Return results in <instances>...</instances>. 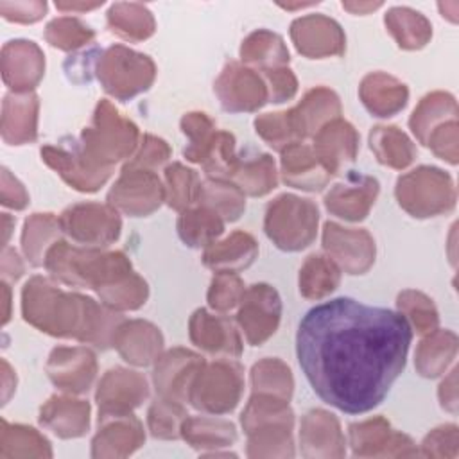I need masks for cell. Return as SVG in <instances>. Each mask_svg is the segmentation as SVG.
<instances>
[{"label":"cell","mask_w":459,"mask_h":459,"mask_svg":"<svg viewBox=\"0 0 459 459\" xmlns=\"http://www.w3.org/2000/svg\"><path fill=\"white\" fill-rule=\"evenodd\" d=\"M163 199L165 186H161L158 176L149 169L129 165L122 169L120 178L108 194L109 206L133 217L149 215L161 204Z\"/></svg>","instance_id":"obj_9"},{"label":"cell","mask_w":459,"mask_h":459,"mask_svg":"<svg viewBox=\"0 0 459 459\" xmlns=\"http://www.w3.org/2000/svg\"><path fill=\"white\" fill-rule=\"evenodd\" d=\"M23 317L41 332L59 337H75L97 348L113 344L120 317L97 305L91 298L70 294L41 276L27 281L23 294Z\"/></svg>","instance_id":"obj_2"},{"label":"cell","mask_w":459,"mask_h":459,"mask_svg":"<svg viewBox=\"0 0 459 459\" xmlns=\"http://www.w3.org/2000/svg\"><path fill=\"white\" fill-rule=\"evenodd\" d=\"M199 178L192 169L172 163L165 169V199L174 210H186L199 195Z\"/></svg>","instance_id":"obj_42"},{"label":"cell","mask_w":459,"mask_h":459,"mask_svg":"<svg viewBox=\"0 0 459 459\" xmlns=\"http://www.w3.org/2000/svg\"><path fill=\"white\" fill-rule=\"evenodd\" d=\"M341 113V104L337 95L328 88L310 90L303 100L290 111L287 118L296 140L316 134L326 122L333 120Z\"/></svg>","instance_id":"obj_21"},{"label":"cell","mask_w":459,"mask_h":459,"mask_svg":"<svg viewBox=\"0 0 459 459\" xmlns=\"http://www.w3.org/2000/svg\"><path fill=\"white\" fill-rule=\"evenodd\" d=\"M108 27L127 41H142L152 36L156 23L152 13L134 2H117L108 11Z\"/></svg>","instance_id":"obj_32"},{"label":"cell","mask_w":459,"mask_h":459,"mask_svg":"<svg viewBox=\"0 0 459 459\" xmlns=\"http://www.w3.org/2000/svg\"><path fill=\"white\" fill-rule=\"evenodd\" d=\"M457 353V337L450 330H432L420 342L416 351V368L420 375L434 378L448 368Z\"/></svg>","instance_id":"obj_31"},{"label":"cell","mask_w":459,"mask_h":459,"mask_svg":"<svg viewBox=\"0 0 459 459\" xmlns=\"http://www.w3.org/2000/svg\"><path fill=\"white\" fill-rule=\"evenodd\" d=\"M136 140V126L122 118L108 100H100L91 126L82 131L81 151L95 167L111 170L113 163L127 158L134 151Z\"/></svg>","instance_id":"obj_4"},{"label":"cell","mask_w":459,"mask_h":459,"mask_svg":"<svg viewBox=\"0 0 459 459\" xmlns=\"http://www.w3.org/2000/svg\"><path fill=\"white\" fill-rule=\"evenodd\" d=\"M215 93L221 106L226 111H255L267 102V88L258 74L240 66L237 63H228L215 81Z\"/></svg>","instance_id":"obj_13"},{"label":"cell","mask_w":459,"mask_h":459,"mask_svg":"<svg viewBox=\"0 0 459 459\" xmlns=\"http://www.w3.org/2000/svg\"><path fill=\"white\" fill-rule=\"evenodd\" d=\"M281 174L287 185L301 190H321L332 178L314 147L299 140L281 149Z\"/></svg>","instance_id":"obj_22"},{"label":"cell","mask_w":459,"mask_h":459,"mask_svg":"<svg viewBox=\"0 0 459 459\" xmlns=\"http://www.w3.org/2000/svg\"><path fill=\"white\" fill-rule=\"evenodd\" d=\"M203 359L188 350H170L158 359L154 368V384L161 396L183 402L188 398V389L203 368Z\"/></svg>","instance_id":"obj_18"},{"label":"cell","mask_w":459,"mask_h":459,"mask_svg":"<svg viewBox=\"0 0 459 459\" xmlns=\"http://www.w3.org/2000/svg\"><path fill=\"white\" fill-rule=\"evenodd\" d=\"M290 38L298 52L310 59L339 56L346 43L341 25L325 14H307L294 20Z\"/></svg>","instance_id":"obj_14"},{"label":"cell","mask_w":459,"mask_h":459,"mask_svg":"<svg viewBox=\"0 0 459 459\" xmlns=\"http://www.w3.org/2000/svg\"><path fill=\"white\" fill-rule=\"evenodd\" d=\"M181 129L185 136H188V145L183 151L185 158L194 163H203L217 134L213 122L206 113H188L181 120Z\"/></svg>","instance_id":"obj_43"},{"label":"cell","mask_w":459,"mask_h":459,"mask_svg":"<svg viewBox=\"0 0 459 459\" xmlns=\"http://www.w3.org/2000/svg\"><path fill=\"white\" fill-rule=\"evenodd\" d=\"M312 147L325 169L333 176L342 163L355 160L359 134L351 124L333 118L314 134Z\"/></svg>","instance_id":"obj_23"},{"label":"cell","mask_w":459,"mask_h":459,"mask_svg":"<svg viewBox=\"0 0 459 459\" xmlns=\"http://www.w3.org/2000/svg\"><path fill=\"white\" fill-rule=\"evenodd\" d=\"M197 201L217 212L224 221H237L246 208L244 192L222 178H208L199 185Z\"/></svg>","instance_id":"obj_37"},{"label":"cell","mask_w":459,"mask_h":459,"mask_svg":"<svg viewBox=\"0 0 459 459\" xmlns=\"http://www.w3.org/2000/svg\"><path fill=\"white\" fill-rule=\"evenodd\" d=\"M396 199L412 217H434L455 206L452 178L436 167H418L396 181Z\"/></svg>","instance_id":"obj_5"},{"label":"cell","mask_w":459,"mask_h":459,"mask_svg":"<svg viewBox=\"0 0 459 459\" xmlns=\"http://www.w3.org/2000/svg\"><path fill=\"white\" fill-rule=\"evenodd\" d=\"M41 158L54 170H57V174L68 185L81 192H95L111 174V170L95 167L91 161H88L81 151V145H74L72 149L47 145L41 149Z\"/></svg>","instance_id":"obj_16"},{"label":"cell","mask_w":459,"mask_h":459,"mask_svg":"<svg viewBox=\"0 0 459 459\" xmlns=\"http://www.w3.org/2000/svg\"><path fill=\"white\" fill-rule=\"evenodd\" d=\"M398 312H402L407 321H412L420 333H429L437 326V310L430 298L418 290H403L398 296Z\"/></svg>","instance_id":"obj_46"},{"label":"cell","mask_w":459,"mask_h":459,"mask_svg":"<svg viewBox=\"0 0 459 459\" xmlns=\"http://www.w3.org/2000/svg\"><path fill=\"white\" fill-rule=\"evenodd\" d=\"M61 230L79 244L108 246L120 235V217L113 206L84 203L66 208L59 217Z\"/></svg>","instance_id":"obj_10"},{"label":"cell","mask_w":459,"mask_h":459,"mask_svg":"<svg viewBox=\"0 0 459 459\" xmlns=\"http://www.w3.org/2000/svg\"><path fill=\"white\" fill-rule=\"evenodd\" d=\"M154 75V63L145 54L122 45L106 48L97 61V77L102 88L120 100L145 91L152 84Z\"/></svg>","instance_id":"obj_7"},{"label":"cell","mask_w":459,"mask_h":459,"mask_svg":"<svg viewBox=\"0 0 459 459\" xmlns=\"http://www.w3.org/2000/svg\"><path fill=\"white\" fill-rule=\"evenodd\" d=\"M59 230V219H56L52 213H34L30 219H27L22 235V246L32 265L45 264V249H50L54 244L52 240L57 238Z\"/></svg>","instance_id":"obj_39"},{"label":"cell","mask_w":459,"mask_h":459,"mask_svg":"<svg viewBox=\"0 0 459 459\" xmlns=\"http://www.w3.org/2000/svg\"><path fill=\"white\" fill-rule=\"evenodd\" d=\"M90 405L84 400H74L65 396H52L45 407H41V423L50 427L61 437L82 436L88 429Z\"/></svg>","instance_id":"obj_28"},{"label":"cell","mask_w":459,"mask_h":459,"mask_svg":"<svg viewBox=\"0 0 459 459\" xmlns=\"http://www.w3.org/2000/svg\"><path fill=\"white\" fill-rule=\"evenodd\" d=\"M425 145H429L436 156L455 165L457 163V120H446L434 127L427 136Z\"/></svg>","instance_id":"obj_51"},{"label":"cell","mask_w":459,"mask_h":459,"mask_svg":"<svg viewBox=\"0 0 459 459\" xmlns=\"http://www.w3.org/2000/svg\"><path fill=\"white\" fill-rule=\"evenodd\" d=\"M251 384L253 393L276 396L287 402L292 394L290 369L278 359H265L256 362L251 371Z\"/></svg>","instance_id":"obj_41"},{"label":"cell","mask_w":459,"mask_h":459,"mask_svg":"<svg viewBox=\"0 0 459 459\" xmlns=\"http://www.w3.org/2000/svg\"><path fill=\"white\" fill-rule=\"evenodd\" d=\"M190 339L195 346L208 353H222L238 357L242 341L233 325L222 316H212L204 308L194 312L190 319Z\"/></svg>","instance_id":"obj_24"},{"label":"cell","mask_w":459,"mask_h":459,"mask_svg":"<svg viewBox=\"0 0 459 459\" xmlns=\"http://www.w3.org/2000/svg\"><path fill=\"white\" fill-rule=\"evenodd\" d=\"M323 246L330 258L348 274H362L375 260V242L366 230L342 228L326 222L323 231Z\"/></svg>","instance_id":"obj_12"},{"label":"cell","mask_w":459,"mask_h":459,"mask_svg":"<svg viewBox=\"0 0 459 459\" xmlns=\"http://www.w3.org/2000/svg\"><path fill=\"white\" fill-rule=\"evenodd\" d=\"M280 316L281 301L276 289L267 283H256L244 292L237 321L247 342L260 346L276 332Z\"/></svg>","instance_id":"obj_11"},{"label":"cell","mask_w":459,"mask_h":459,"mask_svg":"<svg viewBox=\"0 0 459 459\" xmlns=\"http://www.w3.org/2000/svg\"><path fill=\"white\" fill-rule=\"evenodd\" d=\"M341 273L330 256L310 255L299 271V292L308 299H319L335 290Z\"/></svg>","instance_id":"obj_38"},{"label":"cell","mask_w":459,"mask_h":459,"mask_svg":"<svg viewBox=\"0 0 459 459\" xmlns=\"http://www.w3.org/2000/svg\"><path fill=\"white\" fill-rule=\"evenodd\" d=\"M0 13L5 20L32 23L47 13V2H0Z\"/></svg>","instance_id":"obj_54"},{"label":"cell","mask_w":459,"mask_h":459,"mask_svg":"<svg viewBox=\"0 0 459 459\" xmlns=\"http://www.w3.org/2000/svg\"><path fill=\"white\" fill-rule=\"evenodd\" d=\"M317 221V206L312 201L283 194L269 204L264 228L280 249L298 251L314 240Z\"/></svg>","instance_id":"obj_6"},{"label":"cell","mask_w":459,"mask_h":459,"mask_svg":"<svg viewBox=\"0 0 459 459\" xmlns=\"http://www.w3.org/2000/svg\"><path fill=\"white\" fill-rule=\"evenodd\" d=\"M380 2H342V9L353 13V14H368L369 11L378 9Z\"/></svg>","instance_id":"obj_56"},{"label":"cell","mask_w":459,"mask_h":459,"mask_svg":"<svg viewBox=\"0 0 459 459\" xmlns=\"http://www.w3.org/2000/svg\"><path fill=\"white\" fill-rule=\"evenodd\" d=\"M384 22L400 48L418 50L432 38L430 22L411 7H391L385 13Z\"/></svg>","instance_id":"obj_30"},{"label":"cell","mask_w":459,"mask_h":459,"mask_svg":"<svg viewBox=\"0 0 459 459\" xmlns=\"http://www.w3.org/2000/svg\"><path fill=\"white\" fill-rule=\"evenodd\" d=\"M47 271L59 281L74 287L102 289L131 274V262L120 253H99L70 247L56 240L45 256Z\"/></svg>","instance_id":"obj_3"},{"label":"cell","mask_w":459,"mask_h":459,"mask_svg":"<svg viewBox=\"0 0 459 459\" xmlns=\"http://www.w3.org/2000/svg\"><path fill=\"white\" fill-rule=\"evenodd\" d=\"M163 337L160 330L147 321H129L117 326L113 346L124 360L134 366H147L158 360Z\"/></svg>","instance_id":"obj_25"},{"label":"cell","mask_w":459,"mask_h":459,"mask_svg":"<svg viewBox=\"0 0 459 459\" xmlns=\"http://www.w3.org/2000/svg\"><path fill=\"white\" fill-rule=\"evenodd\" d=\"M43 52L34 41L14 39L7 41L2 50L4 81L16 91L32 90L43 75Z\"/></svg>","instance_id":"obj_19"},{"label":"cell","mask_w":459,"mask_h":459,"mask_svg":"<svg viewBox=\"0 0 459 459\" xmlns=\"http://www.w3.org/2000/svg\"><path fill=\"white\" fill-rule=\"evenodd\" d=\"M378 194V181L371 176H350L344 183H337L325 197L328 212L346 221H360L368 215Z\"/></svg>","instance_id":"obj_20"},{"label":"cell","mask_w":459,"mask_h":459,"mask_svg":"<svg viewBox=\"0 0 459 459\" xmlns=\"http://www.w3.org/2000/svg\"><path fill=\"white\" fill-rule=\"evenodd\" d=\"M235 185L249 195H264L276 186L274 160L269 154H258L246 161L238 160L233 172Z\"/></svg>","instance_id":"obj_40"},{"label":"cell","mask_w":459,"mask_h":459,"mask_svg":"<svg viewBox=\"0 0 459 459\" xmlns=\"http://www.w3.org/2000/svg\"><path fill=\"white\" fill-rule=\"evenodd\" d=\"M242 385V369L235 362L203 364L190 384L188 400L199 411L222 414L235 409Z\"/></svg>","instance_id":"obj_8"},{"label":"cell","mask_w":459,"mask_h":459,"mask_svg":"<svg viewBox=\"0 0 459 459\" xmlns=\"http://www.w3.org/2000/svg\"><path fill=\"white\" fill-rule=\"evenodd\" d=\"M240 57L249 65L262 66L265 72L289 63V50L281 36L265 29H258L242 41Z\"/></svg>","instance_id":"obj_36"},{"label":"cell","mask_w":459,"mask_h":459,"mask_svg":"<svg viewBox=\"0 0 459 459\" xmlns=\"http://www.w3.org/2000/svg\"><path fill=\"white\" fill-rule=\"evenodd\" d=\"M412 328L391 308L333 298L299 321L296 357L312 391L346 414L384 402L405 368Z\"/></svg>","instance_id":"obj_1"},{"label":"cell","mask_w":459,"mask_h":459,"mask_svg":"<svg viewBox=\"0 0 459 459\" xmlns=\"http://www.w3.org/2000/svg\"><path fill=\"white\" fill-rule=\"evenodd\" d=\"M362 104L375 117H393L405 108L409 99V90L398 79L384 74L373 72L366 75L359 88Z\"/></svg>","instance_id":"obj_26"},{"label":"cell","mask_w":459,"mask_h":459,"mask_svg":"<svg viewBox=\"0 0 459 459\" xmlns=\"http://www.w3.org/2000/svg\"><path fill=\"white\" fill-rule=\"evenodd\" d=\"M455 373L457 369H452L448 378H445V382L439 387V400L441 405L445 409H448L450 412H455V405H457V391H455Z\"/></svg>","instance_id":"obj_55"},{"label":"cell","mask_w":459,"mask_h":459,"mask_svg":"<svg viewBox=\"0 0 459 459\" xmlns=\"http://www.w3.org/2000/svg\"><path fill=\"white\" fill-rule=\"evenodd\" d=\"M102 5V2H91V4H77V2H56V9L63 13H75V11H91Z\"/></svg>","instance_id":"obj_57"},{"label":"cell","mask_w":459,"mask_h":459,"mask_svg":"<svg viewBox=\"0 0 459 459\" xmlns=\"http://www.w3.org/2000/svg\"><path fill=\"white\" fill-rule=\"evenodd\" d=\"M256 133L273 147V149H285L289 143L296 142L287 111L285 113H265L255 120Z\"/></svg>","instance_id":"obj_50"},{"label":"cell","mask_w":459,"mask_h":459,"mask_svg":"<svg viewBox=\"0 0 459 459\" xmlns=\"http://www.w3.org/2000/svg\"><path fill=\"white\" fill-rule=\"evenodd\" d=\"M246 289L235 273H217L208 290V303L213 310L226 312L242 301Z\"/></svg>","instance_id":"obj_49"},{"label":"cell","mask_w":459,"mask_h":459,"mask_svg":"<svg viewBox=\"0 0 459 459\" xmlns=\"http://www.w3.org/2000/svg\"><path fill=\"white\" fill-rule=\"evenodd\" d=\"M181 402L161 396L149 409V427L156 437H176L181 430L179 421L185 416Z\"/></svg>","instance_id":"obj_48"},{"label":"cell","mask_w":459,"mask_h":459,"mask_svg":"<svg viewBox=\"0 0 459 459\" xmlns=\"http://www.w3.org/2000/svg\"><path fill=\"white\" fill-rule=\"evenodd\" d=\"M100 299L108 308L113 310H133L145 303L147 299V283L138 274H129L127 278L102 287L97 290Z\"/></svg>","instance_id":"obj_44"},{"label":"cell","mask_w":459,"mask_h":459,"mask_svg":"<svg viewBox=\"0 0 459 459\" xmlns=\"http://www.w3.org/2000/svg\"><path fill=\"white\" fill-rule=\"evenodd\" d=\"M185 439L190 443L208 441L210 445H231L235 441V429L230 421L210 418H186L181 425Z\"/></svg>","instance_id":"obj_47"},{"label":"cell","mask_w":459,"mask_h":459,"mask_svg":"<svg viewBox=\"0 0 459 459\" xmlns=\"http://www.w3.org/2000/svg\"><path fill=\"white\" fill-rule=\"evenodd\" d=\"M147 398V382L142 375L122 368L109 369L97 389L99 418L129 414Z\"/></svg>","instance_id":"obj_15"},{"label":"cell","mask_w":459,"mask_h":459,"mask_svg":"<svg viewBox=\"0 0 459 459\" xmlns=\"http://www.w3.org/2000/svg\"><path fill=\"white\" fill-rule=\"evenodd\" d=\"M169 156H170V149L161 138H156L152 134H145L138 154L127 165L129 167H142V169L151 170L152 167H160L163 161H167Z\"/></svg>","instance_id":"obj_52"},{"label":"cell","mask_w":459,"mask_h":459,"mask_svg":"<svg viewBox=\"0 0 459 459\" xmlns=\"http://www.w3.org/2000/svg\"><path fill=\"white\" fill-rule=\"evenodd\" d=\"M47 371L59 389L68 393H84L95 378L97 364L88 348H56L50 353Z\"/></svg>","instance_id":"obj_17"},{"label":"cell","mask_w":459,"mask_h":459,"mask_svg":"<svg viewBox=\"0 0 459 459\" xmlns=\"http://www.w3.org/2000/svg\"><path fill=\"white\" fill-rule=\"evenodd\" d=\"M95 38V32L77 18L61 16L52 20L45 29V39L61 50H75L88 45Z\"/></svg>","instance_id":"obj_45"},{"label":"cell","mask_w":459,"mask_h":459,"mask_svg":"<svg viewBox=\"0 0 459 459\" xmlns=\"http://www.w3.org/2000/svg\"><path fill=\"white\" fill-rule=\"evenodd\" d=\"M457 104L455 99L446 91H434L421 99L418 108L412 111L409 118V126L414 136L425 143L427 136L439 124L455 118Z\"/></svg>","instance_id":"obj_34"},{"label":"cell","mask_w":459,"mask_h":459,"mask_svg":"<svg viewBox=\"0 0 459 459\" xmlns=\"http://www.w3.org/2000/svg\"><path fill=\"white\" fill-rule=\"evenodd\" d=\"M38 97L34 93L7 95L4 100V140L22 145L36 138Z\"/></svg>","instance_id":"obj_29"},{"label":"cell","mask_w":459,"mask_h":459,"mask_svg":"<svg viewBox=\"0 0 459 459\" xmlns=\"http://www.w3.org/2000/svg\"><path fill=\"white\" fill-rule=\"evenodd\" d=\"M369 147L377 160L393 169H405L416 156V147L396 126H377L369 133Z\"/></svg>","instance_id":"obj_33"},{"label":"cell","mask_w":459,"mask_h":459,"mask_svg":"<svg viewBox=\"0 0 459 459\" xmlns=\"http://www.w3.org/2000/svg\"><path fill=\"white\" fill-rule=\"evenodd\" d=\"M256 255V240L249 233L235 231L228 238L206 246L203 262L215 273H237L249 267Z\"/></svg>","instance_id":"obj_27"},{"label":"cell","mask_w":459,"mask_h":459,"mask_svg":"<svg viewBox=\"0 0 459 459\" xmlns=\"http://www.w3.org/2000/svg\"><path fill=\"white\" fill-rule=\"evenodd\" d=\"M265 77L269 82L267 93L273 102H283V100L290 99L298 90V81H296L294 74L285 66L265 70Z\"/></svg>","instance_id":"obj_53"},{"label":"cell","mask_w":459,"mask_h":459,"mask_svg":"<svg viewBox=\"0 0 459 459\" xmlns=\"http://www.w3.org/2000/svg\"><path fill=\"white\" fill-rule=\"evenodd\" d=\"M224 230V219L208 206L183 210L178 219V233L190 247L210 246Z\"/></svg>","instance_id":"obj_35"}]
</instances>
